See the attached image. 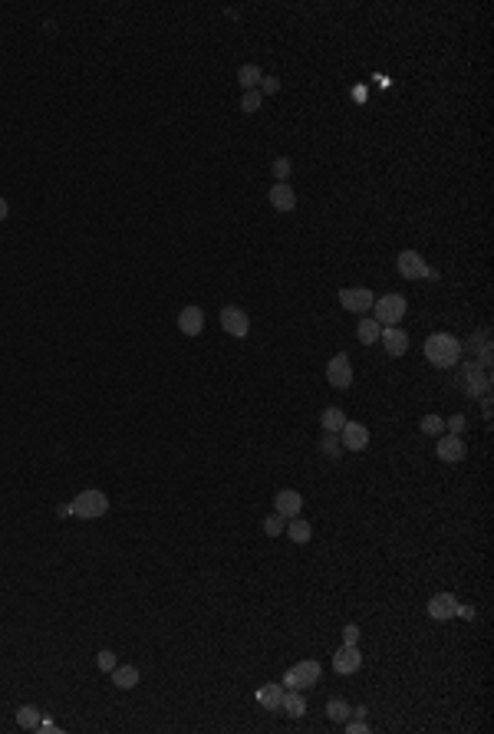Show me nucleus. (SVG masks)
Here are the masks:
<instances>
[{
	"instance_id": "1",
	"label": "nucleus",
	"mask_w": 494,
	"mask_h": 734,
	"mask_svg": "<svg viewBox=\"0 0 494 734\" xmlns=\"http://www.w3.org/2000/svg\"><path fill=\"white\" fill-rule=\"evenodd\" d=\"M426 359L435 369H455L461 359V342L452 333H432L426 340Z\"/></svg>"
},
{
	"instance_id": "2",
	"label": "nucleus",
	"mask_w": 494,
	"mask_h": 734,
	"mask_svg": "<svg viewBox=\"0 0 494 734\" xmlns=\"http://www.w3.org/2000/svg\"><path fill=\"white\" fill-rule=\"evenodd\" d=\"M69 511L80 517V520H96V517H102L106 511H109V497H106L102 490H96V488L80 490V497L69 504Z\"/></svg>"
},
{
	"instance_id": "18",
	"label": "nucleus",
	"mask_w": 494,
	"mask_h": 734,
	"mask_svg": "<svg viewBox=\"0 0 494 734\" xmlns=\"http://www.w3.org/2000/svg\"><path fill=\"white\" fill-rule=\"evenodd\" d=\"M320 425H323V428H327L329 435H336V432H343V425H346V415H343V408H336V405L323 408V415H320Z\"/></svg>"
},
{
	"instance_id": "23",
	"label": "nucleus",
	"mask_w": 494,
	"mask_h": 734,
	"mask_svg": "<svg viewBox=\"0 0 494 734\" xmlns=\"http://www.w3.org/2000/svg\"><path fill=\"white\" fill-rule=\"evenodd\" d=\"M465 385H468V392L471 395H478V392H488V376H481L478 372V366H468L465 369Z\"/></svg>"
},
{
	"instance_id": "10",
	"label": "nucleus",
	"mask_w": 494,
	"mask_h": 734,
	"mask_svg": "<svg viewBox=\"0 0 494 734\" xmlns=\"http://www.w3.org/2000/svg\"><path fill=\"white\" fill-rule=\"evenodd\" d=\"M435 455H439L441 461H448V464H455V461H461L468 455V448H465V441L458 435H439V445H435Z\"/></svg>"
},
{
	"instance_id": "34",
	"label": "nucleus",
	"mask_w": 494,
	"mask_h": 734,
	"mask_svg": "<svg viewBox=\"0 0 494 734\" xmlns=\"http://www.w3.org/2000/svg\"><path fill=\"white\" fill-rule=\"evenodd\" d=\"M346 724V731L349 734H363V731H369V724L366 721H343Z\"/></svg>"
},
{
	"instance_id": "26",
	"label": "nucleus",
	"mask_w": 494,
	"mask_h": 734,
	"mask_svg": "<svg viewBox=\"0 0 494 734\" xmlns=\"http://www.w3.org/2000/svg\"><path fill=\"white\" fill-rule=\"evenodd\" d=\"M327 715H329V721H340V724H343V721H349V715H353V708L346 705L343 698H333V701H329V705H327Z\"/></svg>"
},
{
	"instance_id": "20",
	"label": "nucleus",
	"mask_w": 494,
	"mask_h": 734,
	"mask_svg": "<svg viewBox=\"0 0 494 734\" xmlns=\"http://www.w3.org/2000/svg\"><path fill=\"white\" fill-rule=\"evenodd\" d=\"M284 531L290 533V540H293V544H307V540L313 537V531H310V524H307V520H300V517H290V520H287V527H284Z\"/></svg>"
},
{
	"instance_id": "7",
	"label": "nucleus",
	"mask_w": 494,
	"mask_h": 734,
	"mask_svg": "<svg viewBox=\"0 0 494 734\" xmlns=\"http://www.w3.org/2000/svg\"><path fill=\"white\" fill-rule=\"evenodd\" d=\"M327 379H329V385H333V389H346V385L353 382V366H349V356H346V353H336L333 359H329Z\"/></svg>"
},
{
	"instance_id": "30",
	"label": "nucleus",
	"mask_w": 494,
	"mask_h": 734,
	"mask_svg": "<svg viewBox=\"0 0 494 734\" xmlns=\"http://www.w3.org/2000/svg\"><path fill=\"white\" fill-rule=\"evenodd\" d=\"M96 666L102 668V672H112V668L119 666V662H116V655H112V652H106V649H102V652L96 655Z\"/></svg>"
},
{
	"instance_id": "3",
	"label": "nucleus",
	"mask_w": 494,
	"mask_h": 734,
	"mask_svg": "<svg viewBox=\"0 0 494 734\" xmlns=\"http://www.w3.org/2000/svg\"><path fill=\"white\" fill-rule=\"evenodd\" d=\"M372 310H376V323L379 327H399V320L405 316V297L385 293V297L372 300Z\"/></svg>"
},
{
	"instance_id": "37",
	"label": "nucleus",
	"mask_w": 494,
	"mask_h": 734,
	"mask_svg": "<svg viewBox=\"0 0 494 734\" xmlns=\"http://www.w3.org/2000/svg\"><path fill=\"white\" fill-rule=\"evenodd\" d=\"M7 218V201H3V198H0V221Z\"/></svg>"
},
{
	"instance_id": "36",
	"label": "nucleus",
	"mask_w": 494,
	"mask_h": 734,
	"mask_svg": "<svg viewBox=\"0 0 494 734\" xmlns=\"http://www.w3.org/2000/svg\"><path fill=\"white\" fill-rule=\"evenodd\" d=\"M264 89H267V93H277V89H280V82H277L274 76H267V82H264Z\"/></svg>"
},
{
	"instance_id": "5",
	"label": "nucleus",
	"mask_w": 494,
	"mask_h": 734,
	"mask_svg": "<svg viewBox=\"0 0 494 734\" xmlns=\"http://www.w3.org/2000/svg\"><path fill=\"white\" fill-rule=\"evenodd\" d=\"M221 327H224V333H228V336H234V340H244L247 329H250V320H247L244 310H237V306H224V310H221Z\"/></svg>"
},
{
	"instance_id": "12",
	"label": "nucleus",
	"mask_w": 494,
	"mask_h": 734,
	"mask_svg": "<svg viewBox=\"0 0 494 734\" xmlns=\"http://www.w3.org/2000/svg\"><path fill=\"white\" fill-rule=\"evenodd\" d=\"M369 445V428L359 422H346L343 425V448L349 451H363Z\"/></svg>"
},
{
	"instance_id": "27",
	"label": "nucleus",
	"mask_w": 494,
	"mask_h": 734,
	"mask_svg": "<svg viewBox=\"0 0 494 734\" xmlns=\"http://www.w3.org/2000/svg\"><path fill=\"white\" fill-rule=\"evenodd\" d=\"M422 435H445V419L426 415V419H422Z\"/></svg>"
},
{
	"instance_id": "29",
	"label": "nucleus",
	"mask_w": 494,
	"mask_h": 734,
	"mask_svg": "<svg viewBox=\"0 0 494 734\" xmlns=\"http://www.w3.org/2000/svg\"><path fill=\"white\" fill-rule=\"evenodd\" d=\"M241 109H244V112H257V109H261V93H257V89H247L244 99H241Z\"/></svg>"
},
{
	"instance_id": "8",
	"label": "nucleus",
	"mask_w": 494,
	"mask_h": 734,
	"mask_svg": "<svg viewBox=\"0 0 494 734\" xmlns=\"http://www.w3.org/2000/svg\"><path fill=\"white\" fill-rule=\"evenodd\" d=\"M340 303L349 313H369L372 290H366V286H346V290H340Z\"/></svg>"
},
{
	"instance_id": "17",
	"label": "nucleus",
	"mask_w": 494,
	"mask_h": 734,
	"mask_svg": "<svg viewBox=\"0 0 494 734\" xmlns=\"http://www.w3.org/2000/svg\"><path fill=\"white\" fill-rule=\"evenodd\" d=\"M109 675H112V685H116V688H122V692H129V688H136V685H138V668L136 666H116Z\"/></svg>"
},
{
	"instance_id": "22",
	"label": "nucleus",
	"mask_w": 494,
	"mask_h": 734,
	"mask_svg": "<svg viewBox=\"0 0 494 734\" xmlns=\"http://www.w3.org/2000/svg\"><path fill=\"white\" fill-rule=\"evenodd\" d=\"M379 333H383V327H379L372 316H363V320H359V327H356L359 342H366V346H369V342L379 340Z\"/></svg>"
},
{
	"instance_id": "19",
	"label": "nucleus",
	"mask_w": 494,
	"mask_h": 734,
	"mask_svg": "<svg viewBox=\"0 0 494 734\" xmlns=\"http://www.w3.org/2000/svg\"><path fill=\"white\" fill-rule=\"evenodd\" d=\"M280 708L287 711L290 718H300L303 711H307V701H303V695L297 692V688H290V692H284V698H280Z\"/></svg>"
},
{
	"instance_id": "16",
	"label": "nucleus",
	"mask_w": 494,
	"mask_h": 734,
	"mask_svg": "<svg viewBox=\"0 0 494 734\" xmlns=\"http://www.w3.org/2000/svg\"><path fill=\"white\" fill-rule=\"evenodd\" d=\"M267 198H271V204H274L277 211H293L297 208V194H293V188H290L287 181H277Z\"/></svg>"
},
{
	"instance_id": "6",
	"label": "nucleus",
	"mask_w": 494,
	"mask_h": 734,
	"mask_svg": "<svg viewBox=\"0 0 494 734\" xmlns=\"http://www.w3.org/2000/svg\"><path fill=\"white\" fill-rule=\"evenodd\" d=\"M396 267L405 280H422V277H428V267H426V260H422L419 250H402L396 257Z\"/></svg>"
},
{
	"instance_id": "28",
	"label": "nucleus",
	"mask_w": 494,
	"mask_h": 734,
	"mask_svg": "<svg viewBox=\"0 0 494 734\" xmlns=\"http://www.w3.org/2000/svg\"><path fill=\"white\" fill-rule=\"evenodd\" d=\"M284 527H287V520H284L280 514H274V517H267V520H264V533H267V537H277V533H284Z\"/></svg>"
},
{
	"instance_id": "31",
	"label": "nucleus",
	"mask_w": 494,
	"mask_h": 734,
	"mask_svg": "<svg viewBox=\"0 0 494 734\" xmlns=\"http://www.w3.org/2000/svg\"><path fill=\"white\" fill-rule=\"evenodd\" d=\"M445 428H448V435H461V432H465V415H455V419H448V422H445Z\"/></svg>"
},
{
	"instance_id": "33",
	"label": "nucleus",
	"mask_w": 494,
	"mask_h": 734,
	"mask_svg": "<svg viewBox=\"0 0 494 734\" xmlns=\"http://www.w3.org/2000/svg\"><path fill=\"white\" fill-rule=\"evenodd\" d=\"M274 175H277V181H284V178L290 175V162H287V158H277V162H274Z\"/></svg>"
},
{
	"instance_id": "14",
	"label": "nucleus",
	"mask_w": 494,
	"mask_h": 734,
	"mask_svg": "<svg viewBox=\"0 0 494 734\" xmlns=\"http://www.w3.org/2000/svg\"><path fill=\"white\" fill-rule=\"evenodd\" d=\"M274 507H277V514L284 517V520H290V517H297L300 514V507H303V497H300V490H280L277 494V501H274Z\"/></svg>"
},
{
	"instance_id": "13",
	"label": "nucleus",
	"mask_w": 494,
	"mask_h": 734,
	"mask_svg": "<svg viewBox=\"0 0 494 734\" xmlns=\"http://www.w3.org/2000/svg\"><path fill=\"white\" fill-rule=\"evenodd\" d=\"M179 329L185 336H198V333L205 329V313H201V306H185V310L179 313Z\"/></svg>"
},
{
	"instance_id": "21",
	"label": "nucleus",
	"mask_w": 494,
	"mask_h": 734,
	"mask_svg": "<svg viewBox=\"0 0 494 734\" xmlns=\"http://www.w3.org/2000/svg\"><path fill=\"white\" fill-rule=\"evenodd\" d=\"M280 698H284V685H264L257 692V701H261L267 711H277L280 708Z\"/></svg>"
},
{
	"instance_id": "25",
	"label": "nucleus",
	"mask_w": 494,
	"mask_h": 734,
	"mask_svg": "<svg viewBox=\"0 0 494 734\" xmlns=\"http://www.w3.org/2000/svg\"><path fill=\"white\" fill-rule=\"evenodd\" d=\"M17 724L20 728H27V731H37V724H40V711L33 705H24L20 711H17Z\"/></svg>"
},
{
	"instance_id": "4",
	"label": "nucleus",
	"mask_w": 494,
	"mask_h": 734,
	"mask_svg": "<svg viewBox=\"0 0 494 734\" xmlns=\"http://www.w3.org/2000/svg\"><path fill=\"white\" fill-rule=\"evenodd\" d=\"M320 675H323L320 662L307 659V662H297L293 668H287L280 685H287V688H297V692H300V688H310V685H316V681H320Z\"/></svg>"
},
{
	"instance_id": "24",
	"label": "nucleus",
	"mask_w": 494,
	"mask_h": 734,
	"mask_svg": "<svg viewBox=\"0 0 494 734\" xmlns=\"http://www.w3.org/2000/svg\"><path fill=\"white\" fill-rule=\"evenodd\" d=\"M261 80H264V73H261V66H254V63H244V66L237 69V82L244 86V93H247V89H254Z\"/></svg>"
},
{
	"instance_id": "35",
	"label": "nucleus",
	"mask_w": 494,
	"mask_h": 734,
	"mask_svg": "<svg viewBox=\"0 0 494 734\" xmlns=\"http://www.w3.org/2000/svg\"><path fill=\"white\" fill-rule=\"evenodd\" d=\"M323 451H327V455H336V451H340V441H336V435H329V432H327V438H323Z\"/></svg>"
},
{
	"instance_id": "9",
	"label": "nucleus",
	"mask_w": 494,
	"mask_h": 734,
	"mask_svg": "<svg viewBox=\"0 0 494 734\" xmlns=\"http://www.w3.org/2000/svg\"><path fill=\"white\" fill-rule=\"evenodd\" d=\"M333 668H336L340 675H353V672H359V668H363V655H359L356 645H340V649L333 652Z\"/></svg>"
},
{
	"instance_id": "32",
	"label": "nucleus",
	"mask_w": 494,
	"mask_h": 734,
	"mask_svg": "<svg viewBox=\"0 0 494 734\" xmlns=\"http://www.w3.org/2000/svg\"><path fill=\"white\" fill-rule=\"evenodd\" d=\"M356 642H359V625L349 623V625L343 629V645H356Z\"/></svg>"
},
{
	"instance_id": "11",
	"label": "nucleus",
	"mask_w": 494,
	"mask_h": 734,
	"mask_svg": "<svg viewBox=\"0 0 494 734\" xmlns=\"http://www.w3.org/2000/svg\"><path fill=\"white\" fill-rule=\"evenodd\" d=\"M455 612H458V599H455L452 593H439V596L428 599V616H432V619L445 623V619H452Z\"/></svg>"
},
{
	"instance_id": "15",
	"label": "nucleus",
	"mask_w": 494,
	"mask_h": 734,
	"mask_svg": "<svg viewBox=\"0 0 494 734\" xmlns=\"http://www.w3.org/2000/svg\"><path fill=\"white\" fill-rule=\"evenodd\" d=\"M379 340H383V346H385V353H389V356H402L405 349H409V336H405L399 327H385L383 333H379Z\"/></svg>"
}]
</instances>
